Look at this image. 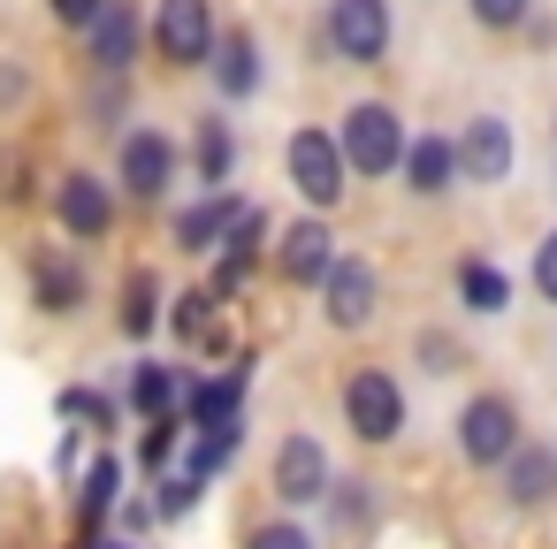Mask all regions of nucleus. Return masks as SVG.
<instances>
[{
    "label": "nucleus",
    "instance_id": "473e14b6",
    "mask_svg": "<svg viewBox=\"0 0 557 549\" xmlns=\"http://www.w3.org/2000/svg\"><path fill=\"white\" fill-rule=\"evenodd\" d=\"M184 435H191V427H184V412L146 420V435H138V465H146V473H169V465H176V450H184Z\"/></svg>",
    "mask_w": 557,
    "mask_h": 549
},
{
    "label": "nucleus",
    "instance_id": "f704fd0d",
    "mask_svg": "<svg viewBox=\"0 0 557 549\" xmlns=\"http://www.w3.org/2000/svg\"><path fill=\"white\" fill-rule=\"evenodd\" d=\"M527 290H534L542 305H557V229L534 237V252H527Z\"/></svg>",
    "mask_w": 557,
    "mask_h": 549
},
{
    "label": "nucleus",
    "instance_id": "ea45409f",
    "mask_svg": "<svg viewBox=\"0 0 557 549\" xmlns=\"http://www.w3.org/2000/svg\"><path fill=\"white\" fill-rule=\"evenodd\" d=\"M54 473H62V481L85 473V427H62V442H54Z\"/></svg>",
    "mask_w": 557,
    "mask_h": 549
},
{
    "label": "nucleus",
    "instance_id": "393cba45",
    "mask_svg": "<svg viewBox=\"0 0 557 549\" xmlns=\"http://www.w3.org/2000/svg\"><path fill=\"white\" fill-rule=\"evenodd\" d=\"M161 313H169L161 275H153V267H131L123 290H115V336H123V344H146V336H161Z\"/></svg>",
    "mask_w": 557,
    "mask_h": 549
},
{
    "label": "nucleus",
    "instance_id": "6e6552de",
    "mask_svg": "<svg viewBox=\"0 0 557 549\" xmlns=\"http://www.w3.org/2000/svg\"><path fill=\"white\" fill-rule=\"evenodd\" d=\"M321 47L336 70H374L397 47V0H329L321 9Z\"/></svg>",
    "mask_w": 557,
    "mask_h": 549
},
{
    "label": "nucleus",
    "instance_id": "c9c22d12",
    "mask_svg": "<svg viewBox=\"0 0 557 549\" xmlns=\"http://www.w3.org/2000/svg\"><path fill=\"white\" fill-rule=\"evenodd\" d=\"M131 115V77H100L92 85V130H115Z\"/></svg>",
    "mask_w": 557,
    "mask_h": 549
},
{
    "label": "nucleus",
    "instance_id": "5701e85b",
    "mask_svg": "<svg viewBox=\"0 0 557 549\" xmlns=\"http://www.w3.org/2000/svg\"><path fill=\"white\" fill-rule=\"evenodd\" d=\"M184 389H191V366H176V359H131V374H123V412L131 420H169V412H184Z\"/></svg>",
    "mask_w": 557,
    "mask_h": 549
},
{
    "label": "nucleus",
    "instance_id": "2eb2a0df",
    "mask_svg": "<svg viewBox=\"0 0 557 549\" xmlns=\"http://www.w3.org/2000/svg\"><path fill=\"white\" fill-rule=\"evenodd\" d=\"M496 503H504L511 519H534V511L557 503V442H549V435H527V442L496 465Z\"/></svg>",
    "mask_w": 557,
    "mask_h": 549
},
{
    "label": "nucleus",
    "instance_id": "9b49d317",
    "mask_svg": "<svg viewBox=\"0 0 557 549\" xmlns=\"http://www.w3.org/2000/svg\"><path fill=\"white\" fill-rule=\"evenodd\" d=\"M214 0H153V16H146V47L169 62V70H207L214 62Z\"/></svg>",
    "mask_w": 557,
    "mask_h": 549
},
{
    "label": "nucleus",
    "instance_id": "c85d7f7f",
    "mask_svg": "<svg viewBox=\"0 0 557 549\" xmlns=\"http://www.w3.org/2000/svg\"><path fill=\"white\" fill-rule=\"evenodd\" d=\"M237 450H245V427H214V435H184V450H176V473H191V481H222L230 465H237Z\"/></svg>",
    "mask_w": 557,
    "mask_h": 549
},
{
    "label": "nucleus",
    "instance_id": "39448f33",
    "mask_svg": "<svg viewBox=\"0 0 557 549\" xmlns=\"http://www.w3.org/2000/svg\"><path fill=\"white\" fill-rule=\"evenodd\" d=\"M176 176H184V146H176V130H161V123H131V130L115 138V191H123V207H169Z\"/></svg>",
    "mask_w": 557,
    "mask_h": 549
},
{
    "label": "nucleus",
    "instance_id": "2f4dec72",
    "mask_svg": "<svg viewBox=\"0 0 557 549\" xmlns=\"http://www.w3.org/2000/svg\"><path fill=\"white\" fill-rule=\"evenodd\" d=\"M207 503V481H191V473H153V511H161V526H176V519H191Z\"/></svg>",
    "mask_w": 557,
    "mask_h": 549
},
{
    "label": "nucleus",
    "instance_id": "72a5a7b5",
    "mask_svg": "<svg viewBox=\"0 0 557 549\" xmlns=\"http://www.w3.org/2000/svg\"><path fill=\"white\" fill-rule=\"evenodd\" d=\"M466 16H473L481 32L511 39V32H527V24H534V0H466Z\"/></svg>",
    "mask_w": 557,
    "mask_h": 549
},
{
    "label": "nucleus",
    "instance_id": "58836bf2",
    "mask_svg": "<svg viewBox=\"0 0 557 549\" xmlns=\"http://www.w3.org/2000/svg\"><path fill=\"white\" fill-rule=\"evenodd\" d=\"M100 9H108V0H47V16H54L62 32H77V39L92 32V16H100Z\"/></svg>",
    "mask_w": 557,
    "mask_h": 549
},
{
    "label": "nucleus",
    "instance_id": "dca6fc26",
    "mask_svg": "<svg viewBox=\"0 0 557 549\" xmlns=\"http://www.w3.org/2000/svg\"><path fill=\"white\" fill-rule=\"evenodd\" d=\"M245 397H252V351L230 359L222 374H191V389H184V427H191V435L245 427Z\"/></svg>",
    "mask_w": 557,
    "mask_h": 549
},
{
    "label": "nucleus",
    "instance_id": "f3484780",
    "mask_svg": "<svg viewBox=\"0 0 557 549\" xmlns=\"http://www.w3.org/2000/svg\"><path fill=\"white\" fill-rule=\"evenodd\" d=\"M123 481H131V465H123L115 450H92V458H85V473L70 481V526H77V541H92V534H108V519H115V503L131 496Z\"/></svg>",
    "mask_w": 557,
    "mask_h": 549
},
{
    "label": "nucleus",
    "instance_id": "4468645a",
    "mask_svg": "<svg viewBox=\"0 0 557 549\" xmlns=\"http://www.w3.org/2000/svg\"><path fill=\"white\" fill-rule=\"evenodd\" d=\"M450 138H458V184H481V191L511 184V169H519V138H511V123H504L496 108L466 115Z\"/></svg>",
    "mask_w": 557,
    "mask_h": 549
},
{
    "label": "nucleus",
    "instance_id": "f03ea898",
    "mask_svg": "<svg viewBox=\"0 0 557 549\" xmlns=\"http://www.w3.org/2000/svg\"><path fill=\"white\" fill-rule=\"evenodd\" d=\"M336 146H344V169L351 184H389L405 169V146H412V123L389 108V100H351L336 115Z\"/></svg>",
    "mask_w": 557,
    "mask_h": 549
},
{
    "label": "nucleus",
    "instance_id": "7ed1b4c3",
    "mask_svg": "<svg viewBox=\"0 0 557 549\" xmlns=\"http://www.w3.org/2000/svg\"><path fill=\"white\" fill-rule=\"evenodd\" d=\"M519 442H527V420H519V397H511V389H473V397L450 412V450H458L466 473H488V481H496V465H504Z\"/></svg>",
    "mask_w": 557,
    "mask_h": 549
},
{
    "label": "nucleus",
    "instance_id": "9d476101",
    "mask_svg": "<svg viewBox=\"0 0 557 549\" xmlns=\"http://www.w3.org/2000/svg\"><path fill=\"white\" fill-rule=\"evenodd\" d=\"M313 305H321V328L329 336H367L374 328V313H382V267L367 260V252H336V267L321 275V290H313Z\"/></svg>",
    "mask_w": 557,
    "mask_h": 549
},
{
    "label": "nucleus",
    "instance_id": "0eeeda50",
    "mask_svg": "<svg viewBox=\"0 0 557 549\" xmlns=\"http://www.w3.org/2000/svg\"><path fill=\"white\" fill-rule=\"evenodd\" d=\"M329 488H336V458H329V442L313 435V427H290V435H275V450H268V496H275V511H321L329 503Z\"/></svg>",
    "mask_w": 557,
    "mask_h": 549
},
{
    "label": "nucleus",
    "instance_id": "f257e3e1",
    "mask_svg": "<svg viewBox=\"0 0 557 549\" xmlns=\"http://www.w3.org/2000/svg\"><path fill=\"white\" fill-rule=\"evenodd\" d=\"M336 420H344V435L359 442V450H397L405 442V427H412V397H405V382H397V366H344V382H336Z\"/></svg>",
    "mask_w": 557,
    "mask_h": 549
},
{
    "label": "nucleus",
    "instance_id": "a878e982",
    "mask_svg": "<svg viewBox=\"0 0 557 549\" xmlns=\"http://www.w3.org/2000/svg\"><path fill=\"white\" fill-rule=\"evenodd\" d=\"M191 176H199V191H230L237 184V130L222 115L191 123Z\"/></svg>",
    "mask_w": 557,
    "mask_h": 549
},
{
    "label": "nucleus",
    "instance_id": "37998d69",
    "mask_svg": "<svg viewBox=\"0 0 557 549\" xmlns=\"http://www.w3.org/2000/svg\"><path fill=\"white\" fill-rule=\"evenodd\" d=\"M549 374H557V351H549Z\"/></svg>",
    "mask_w": 557,
    "mask_h": 549
},
{
    "label": "nucleus",
    "instance_id": "c756f323",
    "mask_svg": "<svg viewBox=\"0 0 557 549\" xmlns=\"http://www.w3.org/2000/svg\"><path fill=\"white\" fill-rule=\"evenodd\" d=\"M237 549H321V534H313V519H298V511H268V519L245 526Z\"/></svg>",
    "mask_w": 557,
    "mask_h": 549
},
{
    "label": "nucleus",
    "instance_id": "20e7f679",
    "mask_svg": "<svg viewBox=\"0 0 557 549\" xmlns=\"http://www.w3.org/2000/svg\"><path fill=\"white\" fill-rule=\"evenodd\" d=\"M283 184L298 191L306 214H336L344 191H351V169H344V146H336V123H298L283 138Z\"/></svg>",
    "mask_w": 557,
    "mask_h": 549
},
{
    "label": "nucleus",
    "instance_id": "aec40b11",
    "mask_svg": "<svg viewBox=\"0 0 557 549\" xmlns=\"http://www.w3.org/2000/svg\"><path fill=\"white\" fill-rule=\"evenodd\" d=\"M85 54H92V77H131V62L146 54V16L138 0H108L85 32Z\"/></svg>",
    "mask_w": 557,
    "mask_h": 549
},
{
    "label": "nucleus",
    "instance_id": "cd10ccee",
    "mask_svg": "<svg viewBox=\"0 0 557 549\" xmlns=\"http://www.w3.org/2000/svg\"><path fill=\"white\" fill-rule=\"evenodd\" d=\"M321 519H329V534H367V526H382V496H374V481L336 473V488H329Z\"/></svg>",
    "mask_w": 557,
    "mask_h": 549
},
{
    "label": "nucleus",
    "instance_id": "79ce46f5",
    "mask_svg": "<svg viewBox=\"0 0 557 549\" xmlns=\"http://www.w3.org/2000/svg\"><path fill=\"white\" fill-rule=\"evenodd\" d=\"M549 153H557V115H549Z\"/></svg>",
    "mask_w": 557,
    "mask_h": 549
},
{
    "label": "nucleus",
    "instance_id": "ddd939ff",
    "mask_svg": "<svg viewBox=\"0 0 557 549\" xmlns=\"http://www.w3.org/2000/svg\"><path fill=\"white\" fill-rule=\"evenodd\" d=\"M268 245H275V214L252 199V207L237 214V229L214 245V260H207V290H214L222 305H230V298H245V290H252V275L268 267Z\"/></svg>",
    "mask_w": 557,
    "mask_h": 549
},
{
    "label": "nucleus",
    "instance_id": "423d86ee",
    "mask_svg": "<svg viewBox=\"0 0 557 549\" xmlns=\"http://www.w3.org/2000/svg\"><path fill=\"white\" fill-rule=\"evenodd\" d=\"M47 214H54L62 245L92 252V245L115 237V222H123V191H115V176H100V169H62L54 191H47Z\"/></svg>",
    "mask_w": 557,
    "mask_h": 549
},
{
    "label": "nucleus",
    "instance_id": "bb28decb",
    "mask_svg": "<svg viewBox=\"0 0 557 549\" xmlns=\"http://www.w3.org/2000/svg\"><path fill=\"white\" fill-rule=\"evenodd\" d=\"M54 420L62 427H85V435H115L123 427V397L100 389V382H62L54 389Z\"/></svg>",
    "mask_w": 557,
    "mask_h": 549
},
{
    "label": "nucleus",
    "instance_id": "412c9836",
    "mask_svg": "<svg viewBox=\"0 0 557 549\" xmlns=\"http://www.w3.org/2000/svg\"><path fill=\"white\" fill-rule=\"evenodd\" d=\"M511 267L504 260H488V252H458V267H450V305L466 313V321H504L511 313Z\"/></svg>",
    "mask_w": 557,
    "mask_h": 549
},
{
    "label": "nucleus",
    "instance_id": "a19ab883",
    "mask_svg": "<svg viewBox=\"0 0 557 549\" xmlns=\"http://www.w3.org/2000/svg\"><path fill=\"white\" fill-rule=\"evenodd\" d=\"M24 92H32V77H24V70H16V62H0V108H16V100H24Z\"/></svg>",
    "mask_w": 557,
    "mask_h": 549
},
{
    "label": "nucleus",
    "instance_id": "f8f14e48",
    "mask_svg": "<svg viewBox=\"0 0 557 549\" xmlns=\"http://www.w3.org/2000/svg\"><path fill=\"white\" fill-rule=\"evenodd\" d=\"M336 229L329 214H298V222H275V245H268V275L283 290H321V275L336 267Z\"/></svg>",
    "mask_w": 557,
    "mask_h": 549
},
{
    "label": "nucleus",
    "instance_id": "a211bd4d",
    "mask_svg": "<svg viewBox=\"0 0 557 549\" xmlns=\"http://www.w3.org/2000/svg\"><path fill=\"white\" fill-rule=\"evenodd\" d=\"M252 199L245 191H199L191 207H176L169 214V245L184 252V260H214V245L237 229V214H245Z\"/></svg>",
    "mask_w": 557,
    "mask_h": 549
},
{
    "label": "nucleus",
    "instance_id": "e433bc0d",
    "mask_svg": "<svg viewBox=\"0 0 557 549\" xmlns=\"http://www.w3.org/2000/svg\"><path fill=\"white\" fill-rule=\"evenodd\" d=\"M153 526H161V511H153V496H138V488H131V496L115 503V534H131V541H146Z\"/></svg>",
    "mask_w": 557,
    "mask_h": 549
},
{
    "label": "nucleus",
    "instance_id": "6ab92c4d",
    "mask_svg": "<svg viewBox=\"0 0 557 549\" xmlns=\"http://www.w3.org/2000/svg\"><path fill=\"white\" fill-rule=\"evenodd\" d=\"M397 184H405L412 207H443V199L458 191V138H443V130H412Z\"/></svg>",
    "mask_w": 557,
    "mask_h": 549
},
{
    "label": "nucleus",
    "instance_id": "4be33fe9",
    "mask_svg": "<svg viewBox=\"0 0 557 549\" xmlns=\"http://www.w3.org/2000/svg\"><path fill=\"white\" fill-rule=\"evenodd\" d=\"M207 77H214L222 100H260V85H268V47H260V32H252V24H230V32L214 39Z\"/></svg>",
    "mask_w": 557,
    "mask_h": 549
},
{
    "label": "nucleus",
    "instance_id": "7c9ffc66",
    "mask_svg": "<svg viewBox=\"0 0 557 549\" xmlns=\"http://www.w3.org/2000/svg\"><path fill=\"white\" fill-rule=\"evenodd\" d=\"M412 366L428 382H450V374H466V344L450 328H412Z\"/></svg>",
    "mask_w": 557,
    "mask_h": 549
},
{
    "label": "nucleus",
    "instance_id": "b1692460",
    "mask_svg": "<svg viewBox=\"0 0 557 549\" xmlns=\"http://www.w3.org/2000/svg\"><path fill=\"white\" fill-rule=\"evenodd\" d=\"M161 328H169L176 344L230 351V336H222V298H214L207 283H184V290H169V313H161Z\"/></svg>",
    "mask_w": 557,
    "mask_h": 549
},
{
    "label": "nucleus",
    "instance_id": "1a4fd4ad",
    "mask_svg": "<svg viewBox=\"0 0 557 549\" xmlns=\"http://www.w3.org/2000/svg\"><path fill=\"white\" fill-rule=\"evenodd\" d=\"M24 290L39 321H77L92 305V267L77 245H24Z\"/></svg>",
    "mask_w": 557,
    "mask_h": 549
},
{
    "label": "nucleus",
    "instance_id": "4c0bfd02",
    "mask_svg": "<svg viewBox=\"0 0 557 549\" xmlns=\"http://www.w3.org/2000/svg\"><path fill=\"white\" fill-rule=\"evenodd\" d=\"M0 207H32V169H24V153H0Z\"/></svg>",
    "mask_w": 557,
    "mask_h": 549
}]
</instances>
